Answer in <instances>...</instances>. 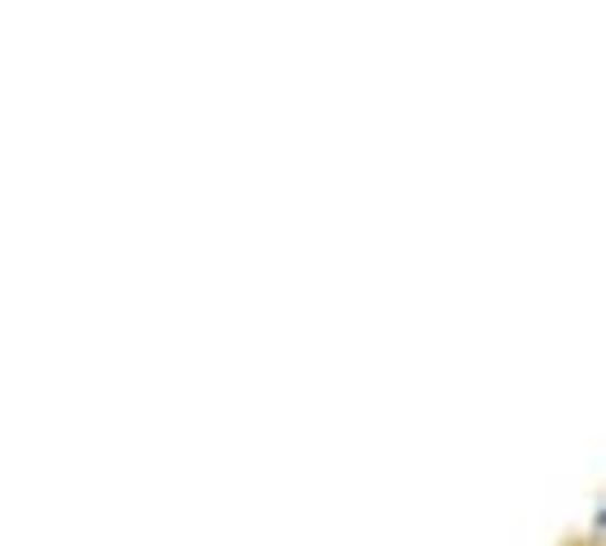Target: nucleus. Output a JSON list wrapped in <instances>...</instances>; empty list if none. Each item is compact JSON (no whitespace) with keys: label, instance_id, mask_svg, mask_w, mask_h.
<instances>
[]
</instances>
